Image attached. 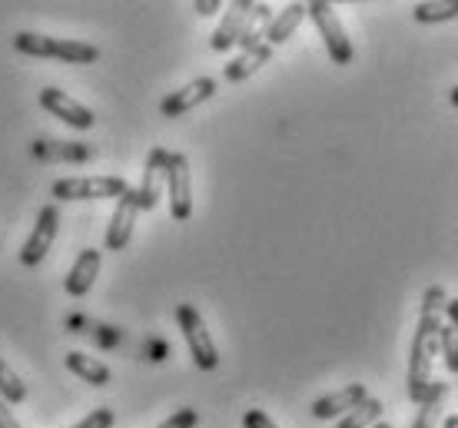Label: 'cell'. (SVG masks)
<instances>
[{"label": "cell", "mask_w": 458, "mask_h": 428, "mask_svg": "<svg viewBox=\"0 0 458 428\" xmlns=\"http://www.w3.org/2000/svg\"><path fill=\"white\" fill-rule=\"evenodd\" d=\"M137 189L130 186L123 197L116 199V209L114 216H110V222H106V236H104V246L106 253H120V249H126V243L133 239V222H137Z\"/></svg>", "instance_id": "ba28073f"}, {"label": "cell", "mask_w": 458, "mask_h": 428, "mask_svg": "<svg viewBox=\"0 0 458 428\" xmlns=\"http://www.w3.org/2000/svg\"><path fill=\"white\" fill-rule=\"evenodd\" d=\"M445 315H448V325L458 332V299H448L445 302Z\"/></svg>", "instance_id": "f1b7e54d"}, {"label": "cell", "mask_w": 458, "mask_h": 428, "mask_svg": "<svg viewBox=\"0 0 458 428\" xmlns=\"http://www.w3.org/2000/svg\"><path fill=\"white\" fill-rule=\"evenodd\" d=\"M130 189L123 176H67L54 183V199L70 203V199H120Z\"/></svg>", "instance_id": "5b68a950"}, {"label": "cell", "mask_w": 458, "mask_h": 428, "mask_svg": "<svg viewBox=\"0 0 458 428\" xmlns=\"http://www.w3.org/2000/svg\"><path fill=\"white\" fill-rule=\"evenodd\" d=\"M73 428H114V408H93L90 415Z\"/></svg>", "instance_id": "cb8c5ba5"}, {"label": "cell", "mask_w": 458, "mask_h": 428, "mask_svg": "<svg viewBox=\"0 0 458 428\" xmlns=\"http://www.w3.org/2000/svg\"><path fill=\"white\" fill-rule=\"evenodd\" d=\"M196 422H199L196 408H180V412H173V415L157 428H196Z\"/></svg>", "instance_id": "d4e9b609"}, {"label": "cell", "mask_w": 458, "mask_h": 428, "mask_svg": "<svg viewBox=\"0 0 458 428\" xmlns=\"http://www.w3.org/2000/svg\"><path fill=\"white\" fill-rule=\"evenodd\" d=\"M176 323H180V332H183L186 348H190V356H193L196 369H203V372L216 369L219 365L216 342H213V336H209L203 315L196 313V306H190V302L176 306Z\"/></svg>", "instance_id": "3957f363"}, {"label": "cell", "mask_w": 458, "mask_h": 428, "mask_svg": "<svg viewBox=\"0 0 458 428\" xmlns=\"http://www.w3.org/2000/svg\"><path fill=\"white\" fill-rule=\"evenodd\" d=\"M372 428H392V425H389V422H376Z\"/></svg>", "instance_id": "1f68e13d"}, {"label": "cell", "mask_w": 458, "mask_h": 428, "mask_svg": "<svg viewBox=\"0 0 458 428\" xmlns=\"http://www.w3.org/2000/svg\"><path fill=\"white\" fill-rule=\"evenodd\" d=\"M193 11L199 13V17H213L216 11H223V4H219V0H196Z\"/></svg>", "instance_id": "4316f807"}, {"label": "cell", "mask_w": 458, "mask_h": 428, "mask_svg": "<svg viewBox=\"0 0 458 428\" xmlns=\"http://www.w3.org/2000/svg\"><path fill=\"white\" fill-rule=\"evenodd\" d=\"M242 428H279L273 418L266 415L263 408H250L246 415H242Z\"/></svg>", "instance_id": "484cf974"}, {"label": "cell", "mask_w": 458, "mask_h": 428, "mask_svg": "<svg viewBox=\"0 0 458 428\" xmlns=\"http://www.w3.org/2000/svg\"><path fill=\"white\" fill-rule=\"evenodd\" d=\"M415 21L419 23H445L458 17V0H425L415 4Z\"/></svg>", "instance_id": "ffe728a7"}, {"label": "cell", "mask_w": 458, "mask_h": 428, "mask_svg": "<svg viewBox=\"0 0 458 428\" xmlns=\"http://www.w3.org/2000/svg\"><path fill=\"white\" fill-rule=\"evenodd\" d=\"M362 399H369L366 385L362 382H352L345 385V389H339V392L333 395H322V399H316L312 402V415L319 418V422H329V418H343L349 415Z\"/></svg>", "instance_id": "7c38bea8"}, {"label": "cell", "mask_w": 458, "mask_h": 428, "mask_svg": "<svg viewBox=\"0 0 458 428\" xmlns=\"http://www.w3.org/2000/svg\"><path fill=\"white\" fill-rule=\"evenodd\" d=\"M442 428H458V415H448L445 422H442Z\"/></svg>", "instance_id": "f546056e"}, {"label": "cell", "mask_w": 458, "mask_h": 428, "mask_svg": "<svg viewBox=\"0 0 458 428\" xmlns=\"http://www.w3.org/2000/svg\"><path fill=\"white\" fill-rule=\"evenodd\" d=\"M166 166H170V153L149 150L147 166H143V183L137 186V209H153L160 203V189L166 186Z\"/></svg>", "instance_id": "8fae6325"}, {"label": "cell", "mask_w": 458, "mask_h": 428, "mask_svg": "<svg viewBox=\"0 0 458 428\" xmlns=\"http://www.w3.org/2000/svg\"><path fill=\"white\" fill-rule=\"evenodd\" d=\"M0 428H21V422L13 418V412L7 408V402H0Z\"/></svg>", "instance_id": "83f0119b"}, {"label": "cell", "mask_w": 458, "mask_h": 428, "mask_svg": "<svg viewBox=\"0 0 458 428\" xmlns=\"http://www.w3.org/2000/svg\"><path fill=\"white\" fill-rule=\"evenodd\" d=\"M445 290L442 286H428L422 296V315H419V329L412 339V356H409V399L415 406L425 399L428 385H432V359L438 352V329H442V313H445Z\"/></svg>", "instance_id": "6da1fadb"}, {"label": "cell", "mask_w": 458, "mask_h": 428, "mask_svg": "<svg viewBox=\"0 0 458 428\" xmlns=\"http://www.w3.org/2000/svg\"><path fill=\"white\" fill-rule=\"evenodd\" d=\"M382 412H386V406L369 395V399H362L349 415H343V422L335 428H372L376 422H382Z\"/></svg>", "instance_id": "d6986e66"}, {"label": "cell", "mask_w": 458, "mask_h": 428, "mask_svg": "<svg viewBox=\"0 0 458 428\" xmlns=\"http://www.w3.org/2000/svg\"><path fill=\"white\" fill-rule=\"evenodd\" d=\"M40 106H44L47 113L57 116V120H64V123L73 127V130H90L93 127L90 106H83L81 100H73L70 93L57 90V87H44V90H40Z\"/></svg>", "instance_id": "9c48e42d"}, {"label": "cell", "mask_w": 458, "mask_h": 428, "mask_svg": "<svg viewBox=\"0 0 458 428\" xmlns=\"http://www.w3.org/2000/svg\"><path fill=\"white\" fill-rule=\"evenodd\" d=\"M452 106L458 110V87H452Z\"/></svg>", "instance_id": "4dcf8cb0"}, {"label": "cell", "mask_w": 458, "mask_h": 428, "mask_svg": "<svg viewBox=\"0 0 458 428\" xmlns=\"http://www.w3.org/2000/svg\"><path fill=\"white\" fill-rule=\"evenodd\" d=\"M50 57L64 60V63H97L100 50L93 44H83V40H60V37H54Z\"/></svg>", "instance_id": "e0dca14e"}, {"label": "cell", "mask_w": 458, "mask_h": 428, "mask_svg": "<svg viewBox=\"0 0 458 428\" xmlns=\"http://www.w3.org/2000/svg\"><path fill=\"white\" fill-rule=\"evenodd\" d=\"M166 193H170L173 220H190L193 216V180H190V160L183 153H170L166 166Z\"/></svg>", "instance_id": "8992f818"}, {"label": "cell", "mask_w": 458, "mask_h": 428, "mask_svg": "<svg viewBox=\"0 0 458 428\" xmlns=\"http://www.w3.org/2000/svg\"><path fill=\"white\" fill-rule=\"evenodd\" d=\"M67 369L73 372V375H81L83 382L97 385V389L110 382V369H106V362L93 359V356H83V352H67Z\"/></svg>", "instance_id": "2e32d148"}, {"label": "cell", "mask_w": 458, "mask_h": 428, "mask_svg": "<svg viewBox=\"0 0 458 428\" xmlns=\"http://www.w3.org/2000/svg\"><path fill=\"white\" fill-rule=\"evenodd\" d=\"M23 399H27V385L21 382V375H17L7 362L0 359V402H7V406H21Z\"/></svg>", "instance_id": "44dd1931"}, {"label": "cell", "mask_w": 458, "mask_h": 428, "mask_svg": "<svg viewBox=\"0 0 458 428\" xmlns=\"http://www.w3.org/2000/svg\"><path fill=\"white\" fill-rule=\"evenodd\" d=\"M57 226H60L57 206L47 203V206L40 209V216H37L30 236H27V243H23V249H21L23 266H40V263H44V256L50 253V246H54V239H57Z\"/></svg>", "instance_id": "52a82bcc"}, {"label": "cell", "mask_w": 458, "mask_h": 428, "mask_svg": "<svg viewBox=\"0 0 458 428\" xmlns=\"http://www.w3.org/2000/svg\"><path fill=\"white\" fill-rule=\"evenodd\" d=\"M269 57H273V46H269V44L252 46V50L240 54V57L233 60V63H226V73H223V77H226L229 83L250 80L256 70H263V63H269Z\"/></svg>", "instance_id": "9a60e30c"}, {"label": "cell", "mask_w": 458, "mask_h": 428, "mask_svg": "<svg viewBox=\"0 0 458 428\" xmlns=\"http://www.w3.org/2000/svg\"><path fill=\"white\" fill-rule=\"evenodd\" d=\"M269 21H273V7H269V4L233 0V4L226 7V17H223V23L216 27V34H213L209 44H213L216 54H226V50H233L246 34H252V30H266Z\"/></svg>", "instance_id": "7a4b0ae2"}, {"label": "cell", "mask_w": 458, "mask_h": 428, "mask_svg": "<svg viewBox=\"0 0 458 428\" xmlns=\"http://www.w3.org/2000/svg\"><path fill=\"white\" fill-rule=\"evenodd\" d=\"M213 93H216V80H213V77H196V80H190L186 87H180V90H173L170 97L163 100L160 113L183 116V113H190V110H196L199 104H207Z\"/></svg>", "instance_id": "30bf717a"}, {"label": "cell", "mask_w": 458, "mask_h": 428, "mask_svg": "<svg viewBox=\"0 0 458 428\" xmlns=\"http://www.w3.org/2000/svg\"><path fill=\"white\" fill-rule=\"evenodd\" d=\"M302 21H306V4H286V7L269 21V27H266V44L269 46L286 44L289 37L299 30Z\"/></svg>", "instance_id": "5bb4252c"}, {"label": "cell", "mask_w": 458, "mask_h": 428, "mask_svg": "<svg viewBox=\"0 0 458 428\" xmlns=\"http://www.w3.org/2000/svg\"><path fill=\"white\" fill-rule=\"evenodd\" d=\"M37 153H40V156H54V160H60V156H70V160H87V156H90L87 147H67V143H57V139H54V150H47V147L37 143Z\"/></svg>", "instance_id": "603a6c76"}, {"label": "cell", "mask_w": 458, "mask_h": 428, "mask_svg": "<svg viewBox=\"0 0 458 428\" xmlns=\"http://www.w3.org/2000/svg\"><path fill=\"white\" fill-rule=\"evenodd\" d=\"M445 395H448V385L445 382H432V385H428L425 399L419 402V415H415L412 428H436L438 412H442V402H445Z\"/></svg>", "instance_id": "ac0fdd59"}, {"label": "cell", "mask_w": 458, "mask_h": 428, "mask_svg": "<svg viewBox=\"0 0 458 428\" xmlns=\"http://www.w3.org/2000/svg\"><path fill=\"white\" fill-rule=\"evenodd\" d=\"M97 273H100V249H83V253L77 256V263L70 266L67 282H64L67 296H73V299H83V296L93 290V279H97Z\"/></svg>", "instance_id": "4fadbf2b"}, {"label": "cell", "mask_w": 458, "mask_h": 428, "mask_svg": "<svg viewBox=\"0 0 458 428\" xmlns=\"http://www.w3.org/2000/svg\"><path fill=\"white\" fill-rule=\"evenodd\" d=\"M306 17H312V23H316V30H319L322 44L329 50L333 63H339V67L352 63V57H355L352 40L345 37V27H343V21H339V13L333 11V4L312 0V4H306Z\"/></svg>", "instance_id": "277c9868"}, {"label": "cell", "mask_w": 458, "mask_h": 428, "mask_svg": "<svg viewBox=\"0 0 458 428\" xmlns=\"http://www.w3.org/2000/svg\"><path fill=\"white\" fill-rule=\"evenodd\" d=\"M438 352L445 356L448 372L458 375V332L452 325H442V329H438Z\"/></svg>", "instance_id": "7402d4cb"}]
</instances>
